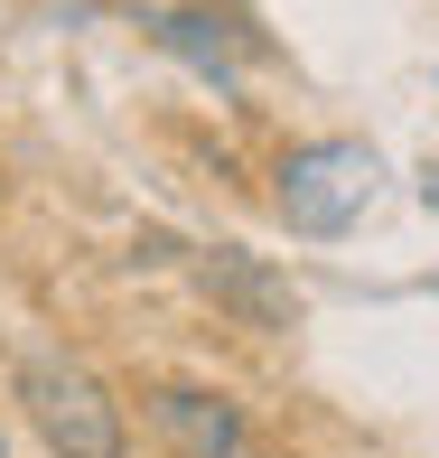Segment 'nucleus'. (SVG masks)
I'll return each instance as SVG.
<instances>
[{"label":"nucleus","mask_w":439,"mask_h":458,"mask_svg":"<svg viewBox=\"0 0 439 458\" xmlns=\"http://www.w3.org/2000/svg\"><path fill=\"white\" fill-rule=\"evenodd\" d=\"M0 458H10V440H0Z\"/></svg>","instance_id":"nucleus-6"},{"label":"nucleus","mask_w":439,"mask_h":458,"mask_svg":"<svg viewBox=\"0 0 439 458\" xmlns=\"http://www.w3.org/2000/svg\"><path fill=\"white\" fill-rule=\"evenodd\" d=\"M374 178H384V159H374L365 140H300V150L271 169V206H281L290 234L327 243V234H346L374 206Z\"/></svg>","instance_id":"nucleus-2"},{"label":"nucleus","mask_w":439,"mask_h":458,"mask_svg":"<svg viewBox=\"0 0 439 458\" xmlns=\"http://www.w3.org/2000/svg\"><path fill=\"white\" fill-rule=\"evenodd\" d=\"M150 29H159V47H169V56H187V66L206 75V85H234V75L262 56V38L234 29V19H215V10H159Z\"/></svg>","instance_id":"nucleus-5"},{"label":"nucleus","mask_w":439,"mask_h":458,"mask_svg":"<svg viewBox=\"0 0 439 458\" xmlns=\"http://www.w3.org/2000/svg\"><path fill=\"white\" fill-rule=\"evenodd\" d=\"M197 281L215 290L224 309H234L243 327H300V290H290L271 262L253 253H234V243H215V253H197Z\"/></svg>","instance_id":"nucleus-4"},{"label":"nucleus","mask_w":439,"mask_h":458,"mask_svg":"<svg viewBox=\"0 0 439 458\" xmlns=\"http://www.w3.org/2000/svg\"><path fill=\"white\" fill-rule=\"evenodd\" d=\"M10 393H19L29 430L56 458H122V449H131V421H122L113 384H103L94 365H75V356H29Z\"/></svg>","instance_id":"nucleus-1"},{"label":"nucleus","mask_w":439,"mask_h":458,"mask_svg":"<svg viewBox=\"0 0 439 458\" xmlns=\"http://www.w3.org/2000/svg\"><path fill=\"white\" fill-rule=\"evenodd\" d=\"M140 403H150V430L178 458H262L243 403H224V393H206V384H150Z\"/></svg>","instance_id":"nucleus-3"}]
</instances>
